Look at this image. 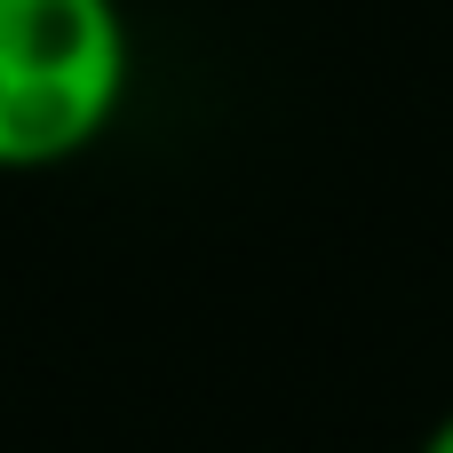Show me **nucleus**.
Wrapping results in <instances>:
<instances>
[{"label":"nucleus","instance_id":"1","mask_svg":"<svg viewBox=\"0 0 453 453\" xmlns=\"http://www.w3.org/2000/svg\"><path fill=\"white\" fill-rule=\"evenodd\" d=\"M135 96L127 0H0V175L88 159Z\"/></svg>","mask_w":453,"mask_h":453},{"label":"nucleus","instance_id":"2","mask_svg":"<svg viewBox=\"0 0 453 453\" xmlns=\"http://www.w3.org/2000/svg\"><path fill=\"white\" fill-rule=\"evenodd\" d=\"M414 453H453V406L430 422V430H422V446H414Z\"/></svg>","mask_w":453,"mask_h":453}]
</instances>
